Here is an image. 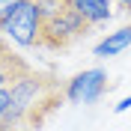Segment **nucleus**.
<instances>
[{"label":"nucleus","instance_id":"7ed1b4c3","mask_svg":"<svg viewBox=\"0 0 131 131\" xmlns=\"http://www.w3.org/2000/svg\"><path fill=\"white\" fill-rule=\"evenodd\" d=\"M45 90H48V81H45L42 74H36V72H30L27 78H21L18 83H12V104H9L6 119L0 122V131L18 128V125L33 113V107H36V101L42 98Z\"/></svg>","mask_w":131,"mask_h":131},{"label":"nucleus","instance_id":"1a4fd4ad","mask_svg":"<svg viewBox=\"0 0 131 131\" xmlns=\"http://www.w3.org/2000/svg\"><path fill=\"white\" fill-rule=\"evenodd\" d=\"M128 107H131V95H128V98H122V101H119V104H116L113 110H116V113H125Z\"/></svg>","mask_w":131,"mask_h":131},{"label":"nucleus","instance_id":"0eeeda50","mask_svg":"<svg viewBox=\"0 0 131 131\" xmlns=\"http://www.w3.org/2000/svg\"><path fill=\"white\" fill-rule=\"evenodd\" d=\"M128 45H131V24L122 27V30H116V33H107L104 39L92 48V54H95V57H116V54H122Z\"/></svg>","mask_w":131,"mask_h":131},{"label":"nucleus","instance_id":"20e7f679","mask_svg":"<svg viewBox=\"0 0 131 131\" xmlns=\"http://www.w3.org/2000/svg\"><path fill=\"white\" fill-rule=\"evenodd\" d=\"M104 90H107V72L104 69H86L66 83L63 95L72 104H92L104 95Z\"/></svg>","mask_w":131,"mask_h":131},{"label":"nucleus","instance_id":"f257e3e1","mask_svg":"<svg viewBox=\"0 0 131 131\" xmlns=\"http://www.w3.org/2000/svg\"><path fill=\"white\" fill-rule=\"evenodd\" d=\"M0 33L12 39L18 48H39L42 42V12L36 0H18L9 18L0 24Z\"/></svg>","mask_w":131,"mask_h":131},{"label":"nucleus","instance_id":"6e6552de","mask_svg":"<svg viewBox=\"0 0 131 131\" xmlns=\"http://www.w3.org/2000/svg\"><path fill=\"white\" fill-rule=\"evenodd\" d=\"M15 3H18V0H0V24L9 18V12L15 9Z\"/></svg>","mask_w":131,"mask_h":131},{"label":"nucleus","instance_id":"f03ea898","mask_svg":"<svg viewBox=\"0 0 131 131\" xmlns=\"http://www.w3.org/2000/svg\"><path fill=\"white\" fill-rule=\"evenodd\" d=\"M86 30H90V24L63 3L54 15H48L42 21V42H39V48H48V51L69 48L72 42H78L81 36H86Z\"/></svg>","mask_w":131,"mask_h":131},{"label":"nucleus","instance_id":"39448f33","mask_svg":"<svg viewBox=\"0 0 131 131\" xmlns=\"http://www.w3.org/2000/svg\"><path fill=\"white\" fill-rule=\"evenodd\" d=\"M110 3L113 0H66V6L78 12V15L86 21V24H104L110 18Z\"/></svg>","mask_w":131,"mask_h":131},{"label":"nucleus","instance_id":"9d476101","mask_svg":"<svg viewBox=\"0 0 131 131\" xmlns=\"http://www.w3.org/2000/svg\"><path fill=\"white\" fill-rule=\"evenodd\" d=\"M9 51H12V48H9V39L0 33V54H9Z\"/></svg>","mask_w":131,"mask_h":131},{"label":"nucleus","instance_id":"423d86ee","mask_svg":"<svg viewBox=\"0 0 131 131\" xmlns=\"http://www.w3.org/2000/svg\"><path fill=\"white\" fill-rule=\"evenodd\" d=\"M30 72H33L30 63H24L21 57H15L12 51H9V54H0V90H9L12 83H18Z\"/></svg>","mask_w":131,"mask_h":131},{"label":"nucleus","instance_id":"9b49d317","mask_svg":"<svg viewBox=\"0 0 131 131\" xmlns=\"http://www.w3.org/2000/svg\"><path fill=\"white\" fill-rule=\"evenodd\" d=\"M116 3H119L122 9H128V12H131V0H116Z\"/></svg>","mask_w":131,"mask_h":131}]
</instances>
